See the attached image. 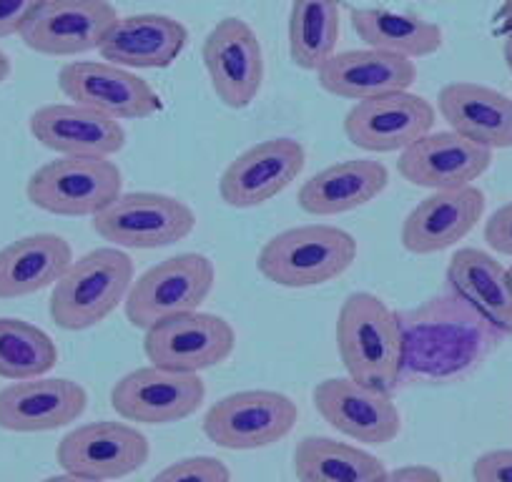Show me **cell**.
<instances>
[{
	"label": "cell",
	"instance_id": "6da1fadb",
	"mask_svg": "<svg viewBox=\"0 0 512 482\" xmlns=\"http://www.w3.org/2000/svg\"><path fill=\"white\" fill-rule=\"evenodd\" d=\"M397 322L402 332L400 385H442L462 380L505 339L500 329L452 292L397 312Z\"/></svg>",
	"mask_w": 512,
	"mask_h": 482
},
{
	"label": "cell",
	"instance_id": "7a4b0ae2",
	"mask_svg": "<svg viewBox=\"0 0 512 482\" xmlns=\"http://www.w3.org/2000/svg\"><path fill=\"white\" fill-rule=\"evenodd\" d=\"M337 349L349 380L387 395L400 387V322L377 294L352 292L344 299L337 314Z\"/></svg>",
	"mask_w": 512,
	"mask_h": 482
},
{
	"label": "cell",
	"instance_id": "3957f363",
	"mask_svg": "<svg viewBox=\"0 0 512 482\" xmlns=\"http://www.w3.org/2000/svg\"><path fill=\"white\" fill-rule=\"evenodd\" d=\"M134 284V262L123 249L98 247L73 259L53 284L48 314L56 327L83 332L106 322L118 304L126 302Z\"/></svg>",
	"mask_w": 512,
	"mask_h": 482
},
{
	"label": "cell",
	"instance_id": "277c9868",
	"mask_svg": "<svg viewBox=\"0 0 512 482\" xmlns=\"http://www.w3.org/2000/svg\"><path fill=\"white\" fill-rule=\"evenodd\" d=\"M357 259V239L329 224L292 226L272 236L256 257L267 282L287 289L322 287L342 277Z\"/></svg>",
	"mask_w": 512,
	"mask_h": 482
},
{
	"label": "cell",
	"instance_id": "5b68a950",
	"mask_svg": "<svg viewBox=\"0 0 512 482\" xmlns=\"http://www.w3.org/2000/svg\"><path fill=\"white\" fill-rule=\"evenodd\" d=\"M123 194L116 161L101 156H58L31 174L26 196L53 216H98Z\"/></svg>",
	"mask_w": 512,
	"mask_h": 482
},
{
	"label": "cell",
	"instance_id": "8992f818",
	"mask_svg": "<svg viewBox=\"0 0 512 482\" xmlns=\"http://www.w3.org/2000/svg\"><path fill=\"white\" fill-rule=\"evenodd\" d=\"M216 284V267L206 254L186 252L164 259L134 279L126 302L131 327L149 329L164 319L199 312Z\"/></svg>",
	"mask_w": 512,
	"mask_h": 482
},
{
	"label": "cell",
	"instance_id": "52a82bcc",
	"mask_svg": "<svg viewBox=\"0 0 512 482\" xmlns=\"http://www.w3.org/2000/svg\"><path fill=\"white\" fill-rule=\"evenodd\" d=\"M93 231L116 249H164L196 229V211L186 201L156 191H128L93 216Z\"/></svg>",
	"mask_w": 512,
	"mask_h": 482
},
{
	"label": "cell",
	"instance_id": "ba28073f",
	"mask_svg": "<svg viewBox=\"0 0 512 482\" xmlns=\"http://www.w3.org/2000/svg\"><path fill=\"white\" fill-rule=\"evenodd\" d=\"M299 420L297 402L277 390H241L206 410L204 435L224 450H264L282 442Z\"/></svg>",
	"mask_w": 512,
	"mask_h": 482
},
{
	"label": "cell",
	"instance_id": "9c48e42d",
	"mask_svg": "<svg viewBox=\"0 0 512 482\" xmlns=\"http://www.w3.org/2000/svg\"><path fill=\"white\" fill-rule=\"evenodd\" d=\"M151 442L131 422L98 420L73 427L61 437L56 460L63 472L111 482L134 475L149 462Z\"/></svg>",
	"mask_w": 512,
	"mask_h": 482
},
{
	"label": "cell",
	"instance_id": "30bf717a",
	"mask_svg": "<svg viewBox=\"0 0 512 482\" xmlns=\"http://www.w3.org/2000/svg\"><path fill=\"white\" fill-rule=\"evenodd\" d=\"M234 349V327L209 312L179 314L144 332V354L151 365L181 375H201L224 365Z\"/></svg>",
	"mask_w": 512,
	"mask_h": 482
},
{
	"label": "cell",
	"instance_id": "8fae6325",
	"mask_svg": "<svg viewBox=\"0 0 512 482\" xmlns=\"http://www.w3.org/2000/svg\"><path fill=\"white\" fill-rule=\"evenodd\" d=\"M58 88L78 106L116 121H144L161 111V96L146 78L106 61H73L58 71Z\"/></svg>",
	"mask_w": 512,
	"mask_h": 482
},
{
	"label": "cell",
	"instance_id": "7c38bea8",
	"mask_svg": "<svg viewBox=\"0 0 512 482\" xmlns=\"http://www.w3.org/2000/svg\"><path fill=\"white\" fill-rule=\"evenodd\" d=\"M435 121L437 108L425 96L387 93L354 103L344 116V136L369 154H395L432 134Z\"/></svg>",
	"mask_w": 512,
	"mask_h": 482
},
{
	"label": "cell",
	"instance_id": "4fadbf2b",
	"mask_svg": "<svg viewBox=\"0 0 512 482\" xmlns=\"http://www.w3.org/2000/svg\"><path fill=\"white\" fill-rule=\"evenodd\" d=\"M201 61L211 91L226 108L251 106L264 83V51L254 28L241 18H221L204 38Z\"/></svg>",
	"mask_w": 512,
	"mask_h": 482
},
{
	"label": "cell",
	"instance_id": "5bb4252c",
	"mask_svg": "<svg viewBox=\"0 0 512 482\" xmlns=\"http://www.w3.org/2000/svg\"><path fill=\"white\" fill-rule=\"evenodd\" d=\"M118 18L108 0H43L21 31V41L41 56H83L103 46Z\"/></svg>",
	"mask_w": 512,
	"mask_h": 482
},
{
	"label": "cell",
	"instance_id": "9a60e30c",
	"mask_svg": "<svg viewBox=\"0 0 512 482\" xmlns=\"http://www.w3.org/2000/svg\"><path fill=\"white\" fill-rule=\"evenodd\" d=\"M206 385L199 375L139 367L113 385L111 407L123 422L136 425H174L201 407Z\"/></svg>",
	"mask_w": 512,
	"mask_h": 482
},
{
	"label": "cell",
	"instance_id": "2e32d148",
	"mask_svg": "<svg viewBox=\"0 0 512 482\" xmlns=\"http://www.w3.org/2000/svg\"><path fill=\"white\" fill-rule=\"evenodd\" d=\"M307 151L294 139H267L241 151L219 179V196L231 209H254L277 199L302 176Z\"/></svg>",
	"mask_w": 512,
	"mask_h": 482
},
{
	"label": "cell",
	"instance_id": "e0dca14e",
	"mask_svg": "<svg viewBox=\"0 0 512 482\" xmlns=\"http://www.w3.org/2000/svg\"><path fill=\"white\" fill-rule=\"evenodd\" d=\"M314 410L329 427L364 445H387L402 430V417L387 392L349 377H329L312 390Z\"/></svg>",
	"mask_w": 512,
	"mask_h": 482
},
{
	"label": "cell",
	"instance_id": "ac0fdd59",
	"mask_svg": "<svg viewBox=\"0 0 512 482\" xmlns=\"http://www.w3.org/2000/svg\"><path fill=\"white\" fill-rule=\"evenodd\" d=\"M492 166V151L472 144L455 131H432L400 151L397 171L412 186L430 191H455L475 186Z\"/></svg>",
	"mask_w": 512,
	"mask_h": 482
},
{
	"label": "cell",
	"instance_id": "d6986e66",
	"mask_svg": "<svg viewBox=\"0 0 512 482\" xmlns=\"http://www.w3.org/2000/svg\"><path fill=\"white\" fill-rule=\"evenodd\" d=\"M88 392L66 377H36L0 390V430L18 435L53 432L81 420Z\"/></svg>",
	"mask_w": 512,
	"mask_h": 482
},
{
	"label": "cell",
	"instance_id": "ffe728a7",
	"mask_svg": "<svg viewBox=\"0 0 512 482\" xmlns=\"http://www.w3.org/2000/svg\"><path fill=\"white\" fill-rule=\"evenodd\" d=\"M31 136L58 156H101L113 159L126 146L121 121L78 103H48L28 121Z\"/></svg>",
	"mask_w": 512,
	"mask_h": 482
},
{
	"label": "cell",
	"instance_id": "44dd1931",
	"mask_svg": "<svg viewBox=\"0 0 512 482\" xmlns=\"http://www.w3.org/2000/svg\"><path fill=\"white\" fill-rule=\"evenodd\" d=\"M485 206V191L477 186L432 191L402 221V247L417 257L445 252L475 231L485 216Z\"/></svg>",
	"mask_w": 512,
	"mask_h": 482
},
{
	"label": "cell",
	"instance_id": "7402d4cb",
	"mask_svg": "<svg viewBox=\"0 0 512 482\" xmlns=\"http://www.w3.org/2000/svg\"><path fill=\"white\" fill-rule=\"evenodd\" d=\"M186 43L189 31L181 21L161 13H136L118 18L98 53L106 63L128 71H156L174 66Z\"/></svg>",
	"mask_w": 512,
	"mask_h": 482
},
{
	"label": "cell",
	"instance_id": "603a6c76",
	"mask_svg": "<svg viewBox=\"0 0 512 482\" xmlns=\"http://www.w3.org/2000/svg\"><path fill=\"white\" fill-rule=\"evenodd\" d=\"M319 86L337 98L367 101L387 93L410 91L417 81V66L410 58L395 53L359 48V51L334 53L317 71Z\"/></svg>",
	"mask_w": 512,
	"mask_h": 482
},
{
	"label": "cell",
	"instance_id": "cb8c5ba5",
	"mask_svg": "<svg viewBox=\"0 0 512 482\" xmlns=\"http://www.w3.org/2000/svg\"><path fill=\"white\" fill-rule=\"evenodd\" d=\"M437 113L450 131L485 149H512V98L475 81L447 83L437 93Z\"/></svg>",
	"mask_w": 512,
	"mask_h": 482
},
{
	"label": "cell",
	"instance_id": "d4e9b609",
	"mask_svg": "<svg viewBox=\"0 0 512 482\" xmlns=\"http://www.w3.org/2000/svg\"><path fill=\"white\" fill-rule=\"evenodd\" d=\"M447 292L457 294L505 337L512 334V277L492 254L482 249H457L447 262Z\"/></svg>",
	"mask_w": 512,
	"mask_h": 482
},
{
	"label": "cell",
	"instance_id": "484cf974",
	"mask_svg": "<svg viewBox=\"0 0 512 482\" xmlns=\"http://www.w3.org/2000/svg\"><path fill=\"white\" fill-rule=\"evenodd\" d=\"M387 184L390 171L382 161L347 159L304 181L297 201L309 216H339L372 204Z\"/></svg>",
	"mask_w": 512,
	"mask_h": 482
},
{
	"label": "cell",
	"instance_id": "4316f807",
	"mask_svg": "<svg viewBox=\"0 0 512 482\" xmlns=\"http://www.w3.org/2000/svg\"><path fill=\"white\" fill-rule=\"evenodd\" d=\"M73 264V249L58 234H28L0 249V299H21L53 287Z\"/></svg>",
	"mask_w": 512,
	"mask_h": 482
},
{
	"label": "cell",
	"instance_id": "83f0119b",
	"mask_svg": "<svg viewBox=\"0 0 512 482\" xmlns=\"http://www.w3.org/2000/svg\"><path fill=\"white\" fill-rule=\"evenodd\" d=\"M349 18L364 46L395 53L410 61L435 56L445 43L442 28L415 13L390 11V8H354Z\"/></svg>",
	"mask_w": 512,
	"mask_h": 482
},
{
	"label": "cell",
	"instance_id": "f1b7e54d",
	"mask_svg": "<svg viewBox=\"0 0 512 482\" xmlns=\"http://www.w3.org/2000/svg\"><path fill=\"white\" fill-rule=\"evenodd\" d=\"M292 467L297 482H374L387 470L372 452L322 435L297 442Z\"/></svg>",
	"mask_w": 512,
	"mask_h": 482
},
{
	"label": "cell",
	"instance_id": "f546056e",
	"mask_svg": "<svg viewBox=\"0 0 512 482\" xmlns=\"http://www.w3.org/2000/svg\"><path fill=\"white\" fill-rule=\"evenodd\" d=\"M342 0H292L289 58L302 71L317 73L337 53Z\"/></svg>",
	"mask_w": 512,
	"mask_h": 482
},
{
	"label": "cell",
	"instance_id": "4dcf8cb0",
	"mask_svg": "<svg viewBox=\"0 0 512 482\" xmlns=\"http://www.w3.org/2000/svg\"><path fill=\"white\" fill-rule=\"evenodd\" d=\"M58 347L41 327L0 317V377L11 382L46 377L56 367Z\"/></svg>",
	"mask_w": 512,
	"mask_h": 482
},
{
	"label": "cell",
	"instance_id": "1f68e13d",
	"mask_svg": "<svg viewBox=\"0 0 512 482\" xmlns=\"http://www.w3.org/2000/svg\"><path fill=\"white\" fill-rule=\"evenodd\" d=\"M151 482H231V470L219 457L196 455L171 462Z\"/></svg>",
	"mask_w": 512,
	"mask_h": 482
},
{
	"label": "cell",
	"instance_id": "d6a6232c",
	"mask_svg": "<svg viewBox=\"0 0 512 482\" xmlns=\"http://www.w3.org/2000/svg\"><path fill=\"white\" fill-rule=\"evenodd\" d=\"M475 482H512V447L487 450L472 462Z\"/></svg>",
	"mask_w": 512,
	"mask_h": 482
},
{
	"label": "cell",
	"instance_id": "836d02e7",
	"mask_svg": "<svg viewBox=\"0 0 512 482\" xmlns=\"http://www.w3.org/2000/svg\"><path fill=\"white\" fill-rule=\"evenodd\" d=\"M485 241L492 252L512 257V201L502 204L485 221Z\"/></svg>",
	"mask_w": 512,
	"mask_h": 482
},
{
	"label": "cell",
	"instance_id": "e575fe53",
	"mask_svg": "<svg viewBox=\"0 0 512 482\" xmlns=\"http://www.w3.org/2000/svg\"><path fill=\"white\" fill-rule=\"evenodd\" d=\"M43 0H0V41L21 36L28 18L36 13Z\"/></svg>",
	"mask_w": 512,
	"mask_h": 482
},
{
	"label": "cell",
	"instance_id": "d590c367",
	"mask_svg": "<svg viewBox=\"0 0 512 482\" xmlns=\"http://www.w3.org/2000/svg\"><path fill=\"white\" fill-rule=\"evenodd\" d=\"M374 482H445L440 472L430 465H405L397 470H384Z\"/></svg>",
	"mask_w": 512,
	"mask_h": 482
},
{
	"label": "cell",
	"instance_id": "8d00e7d4",
	"mask_svg": "<svg viewBox=\"0 0 512 482\" xmlns=\"http://www.w3.org/2000/svg\"><path fill=\"white\" fill-rule=\"evenodd\" d=\"M41 482H101V480H91V477H81V475H71V472H61V475H51Z\"/></svg>",
	"mask_w": 512,
	"mask_h": 482
},
{
	"label": "cell",
	"instance_id": "74e56055",
	"mask_svg": "<svg viewBox=\"0 0 512 482\" xmlns=\"http://www.w3.org/2000/svg\"><path fill=\"white\" fill-rule=\"evenodd\" d=\"M11 73H13L11 58H8L6 53L0 51V83H6L8 78H11Z\"/></svg>",
	"mask_w": 512,
	"mask_h": 482
},
{
	"label": "cell",
	"instance_id": "f35d334b",
	"mask_svg": "<svg viewBox=\"0 0 512 482\" xmlns=\"http://www.w3.org/2000/svg\"><path fill=\"white\" fill-rule=\"evenodd\" d=\"M502 56H505V63H507V68H510V73H512V36L507 38V41H505V46H502Z\"/></svg>",
	"mask_w": 512,
	"mask_h": 482
},
{
	"label": "cell",
	"instance_id": "ab89813d",
	"mask_svg": "<svg viewBox=\"0 0 512 482\" xmlns=\"http://www.w3.org/2000/svg\"><path fill=\"white\" fill-rule=\"evenodd\" d=\"M500 18H512V0H502Z\"/></svg>",
	"mask_w": 512,
	"mask_h": 482
},
{
	"label": "cell",
	"instance_id": "60d3db41",
	"mask_svg": "<svg viewBox=\"0 0 512 482\" xmlns=\"http://www.w3.org/2000/svg\"><path fill=\"white\" fill-rule=\"evenodd\" d=\"M510 277H512V267H510Z\"/></svg>",
	"mask_w": 512,
	"mask_h": 482
}]
</instances>
